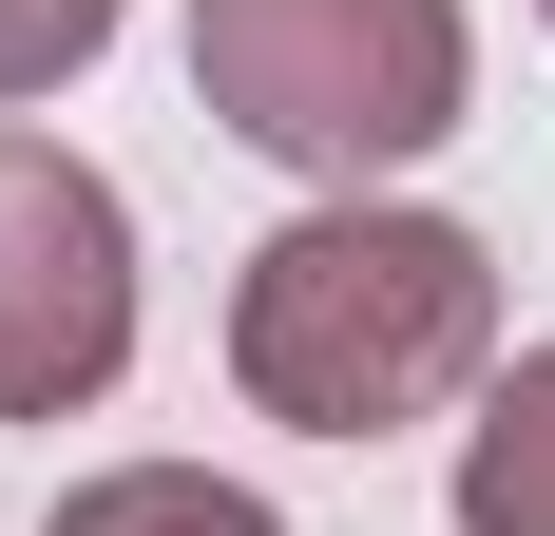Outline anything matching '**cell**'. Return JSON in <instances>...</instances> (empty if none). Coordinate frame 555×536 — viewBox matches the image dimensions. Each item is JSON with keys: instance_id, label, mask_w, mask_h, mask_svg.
Segmentation results:
<instances>
[{"instance_id": "2", "label": "cell", "mask_w": 555, "mask_h": 536, "mask_svg": "<svg viewBox=\"0 0 555 536\" xmlns=\"http://www.w3.org/2000/svg\"><path fill=\"white\" fill-rule=\"evenodd\" d=\"M192 97L249 154L364 192V173H402V154L460 135L479 39H460V0H192Z\"/></svg>"}, {"instance_id": "3", "label": "cell", "mask_w": 555, "mask_h": 536, "mask_svg": "<svg viewBox=\"0 0 555 536\" xmlns=\"http://www.w3.org/2000/svg\"><path fill=\"white\" fill-rule=\"evenodd\" d=\"M134 365V212L96 154L0 135V422H77Z\"/></svg>"}, {"instance_id": "7", "label": "cell", "mask_w": 555, "mask_h": 536, "mask_svg": "<svg viewBox=\"0 0 555 536\" xmlns=\"http://www.w3.org/2000/svg\"><path fill=\"white\" fill-rule=\"evenodd\" d=\"M537 20H555V0H537Z\"/></svg>"}, {"instance_id": "1", "label": "cell", "mask_w": 555, "mask_h": 536, "mask_svg": "<svg viewBox=\"0 0 555 536\" xmlns=\"http://www.w3.org/2000/svg\"><path fill=\"white\" fill-rule=\"evenodd\" d=\"M479 365H499V250L460 212L326 192V212H287L249 250V288H230V383L287 441H402V422H441Z\"/></svg>"}, {"instance_id": "6", "label": "cell", "mask_w": 555, "mask_h": 536, "mask_svg": "<svg viewBox=\"0 0 555 536\" xmlns=\"http://www.w3.org/2000/svg\"><path fill=\"white\" fill-rule=\"evenodd\" d=\"M96 39H115V0H0V115H20V97H57Z\"/></svg>"}, {"instance_id": "4", "label": "cell", "mask_w": 555, "mask_h": 536, "mask_svg": "<svg viewBox=\"0 0 555 536\" xmlns=\"http://www.w3.org/2000/svg\"><path fill=\"white\" fill-rule=\"evenodd\" d=\"M460 536H555V345L460 422Z\"/></svg>"}, {"instance_id": "5", "label": "cell", "mask_w": 555, "mask_h": 536, "mask_svg": "<svg viewBox=\"0 0 555 536\" xmlns=\"http://www.w3.org/2000/svg\"><path fill=\"white\" fill-rule=\"evenodd\" d=\"M57 536H287L249 480H211V460H115V480L57 498Z\"/></svg>"}]
</instances>
